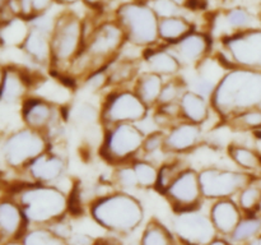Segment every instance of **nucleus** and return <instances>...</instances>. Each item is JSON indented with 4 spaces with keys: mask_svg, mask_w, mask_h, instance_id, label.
Here are the masks:
<instances>
[{
    "mask_svg": "<svg viewBox=\"0 0 261 245\" xmlns=\"http://www.w3.org/2000/svg\"><path fill=\"white\" fill-rule=\"evenodd\" d=\"M8 194L22 207L28 224L48 226L70 213V191L59 185L20 181L8 185Z\"/></svg>",
    "mask_w": 261,
    "mask_h": 245,
    "instance_id": "nucleus-1",
    "label": "nucleus"
},
{
    "mask_svg": "<svg viewBox=\"0 0 261 245\" xmlns=\"http://www.w3.org/2000/svg\"><path fill=\"white\" fill-rule=\"evenodd\" d=\"M261 104V70L232 66L224 73L211 97L213 112L223 124L244 110Z\"/></svg>",
    "mask_w": 261,
    "mask_h": 245,
    "instance_id": "nucleus-2",
    "label": "nucleus"
},
{
    "mask_svg": "<svg viewBox=\"0 0 261 245\" xmlns=\"http://www.w3.org/2000/svg\"><path fill=\"white\" fill-rule=\"evenodd\" d=\"M88 209L98 226L116 235H129L139 229L145 214L139 198L119 189L96 198Z\"/></svg>",
    "mask_w": 261,
    "mask_h": 245,
    "instance_id": "nucleus-3",
    "label": "nucleus"
},
{
    "mask_svg": "<svg viewBox=\"0 0 261 245\" xmlns=\"http://www.w3.org/2000/svg\"><path fill=\"white\" fill-rule=\"evenodd\" d=\"M86 41L84 19L73 10L56 14L51 33V66L48 73L63 78L74 59L82 53Z\"/></svg>",
    "mask_w": 261,
    "mask_h": 245,
    "instance_id": "nucleus-4",
    "label": "nucleus"
},
{
    "mask_svg": "<svg viewBox=\"0 0 261 245\" xmlns=\"http://www.w3.org/2000/svg\"><path fill=\"white\" fill-rule=\"evenodd\" d=\"M50 148L51 142L45 133L20 125L0 140V163L8 170L22 174L36 157Z\"/></svg>",
    "mask_w": 261,
    "mask_h": 245,
    "instance_id": "nucleus-5",
    "label": "nucleus"
},
{
    "mask_svg": "<svg viewBox=\"0 0 261 245\" xmlns=\"http://www.w3.org/2000/svg\"><path fill=\"white\" fill-rule=\"evenodd\" d=\"M84 26L86 41L83 51L92 59L94 70L106 68L127 43L124 30L115 17L92 22L88 18V22L84 19Z\"/></svg>",
    "mask_w": 261,
    "mask_h": 245,
    "instance_id": "nucleus-6",
    "label": "nucleus"
},
{
    "mask_svg": "<svg viewBox=\"0 0 261 245\" xmlns=\"http://www.w3.org/2000/svg\"><path fill=\"white\" fill-rule=\"evenodd\" d=\"M115 19L120 23L126 35L127 43L145 50L160 45V18L147 2L129 0L116 8Z\"/></svg>",
    "mask_w": 261,
    "mask_h": 245,
    "instance_id": "nucleus-7",
    "label": "nucleus"
},
{
    "mask_svg": "<svg viewBox=\"0 0 261 245\" xmlns=\"http://www.w3.org/2000/svg\"><path fill=\"white\" fill-rule=\"evenodd\" d=\"M147 133L134 122H121L105 128L99 144V157L114 166L133 162L142 156L143 142Z\"/></svg>",
    "mask_w": 261,
    "mask_h": 245,
    "instance_id": "nucleus-8",
    "label": "nucleus"
},
{
    "mask_svg": "<svg viewBox=\"0 0 261 245\" xmlns=\"http://www.w3.org/2000/svg\"><path fill=\"white\" fill-rule=\"evenodd\" d=\"M101 125L109 128L121 122L144 121L149 116L150 109L142 101L133 87H117L109 89L102 99Z\"/></svg>",
    "mask_w": 261,
    "mask_h": 245,
    "instance_id": "nucleus-9",
    "label": "nucleus"
},
{
    "mask_svg": "<svg viewBox=\"0 0 261 245\" xmlns=\"http://www.w3.org/2000/svg\"><path fill=\"white\" fill-rule=\"evenodd\" d=\"M199 178L204 199L213 202L224 198H236L242 188L261 176L240 168L212 165L200 168Z\"/></svg>",
    "mask_w": 261,
    "mask_h": 245,
    "instance_id": "nucleus-10",
    "label": "nucleus"
},
{
    "mask_svg": "<svg viewBox=\"0 0 261 245\" xmlns=\"http://www.w3.org/2000/svg\"><path fill=\"white\" fill-rule=\"evenodd\" d=\"M218 58L228 68L242 66L261 70V27L221 38Z\"/></svg>",
    "mask_w": 261,
    "mask_h": 245,
    "instance_id": "nucleus-11",
    "label": "nucleus"
},
{
    "mask_svg": "<svg viewBox=\"0 0 261 245\" xmlns=\"http://www.w3.org/2000/svg\"><path fill=\"white\" fill-rule=\"evenodd\" d=\"M171 230L181 245H208L219 236L209 213L201 208L173 212Z\"/></svg>",
    "mask_w": 261,
    "mask_h": 245,
    "instance_id": "nucleus-12",
    "label": "nucleus"
},
{
    "mask_svg": "<svg viewBox=\"0 0 261 245\" xmlns=\"http://www.w3.org/2000/svg\"><path fill=\"white\" fill-rule=\"evenodd\" d=\"M56 15H42L28 20L30 30L19 50L28 61L42 69L51 66V33L55 24Z\"/></svg>",
    "mask_w": 261,
    "mask_h": 245,
    "instance_id": "nucleus-13",
    "label": "nucleus"
},
{
    "mask_svg": "<svg viewBox=\"0 0 261 245\" xmlns=\"http://www.w3.org/2000/svg\"><path fill=\"white\" fill-rule=\"evenodd\" d=\"M161 195L166 198L173 212L201 208L203 197L199 170L189 165Z\"/></svg>",
    "mask_w": 261,
    "mask_h": 245,
    "instance_id": "nucleus-14",
    "label": "nucleus"
},
{
    "mask_svg": "<svg viewBox=\"0 0 261 245\" xmlns=\"http://www.w3.org/2000/svg\"><path fill=\"white\" fill-rule=\"evenodd\" d=\"M68 168V157L60 151L51 147L50 150L36 157L23 170L22 175H25V181L60 186L61 181L66 178Z\"/></svg>",
    "mask_w": 261,
    "mask_h": 245,
    "instance_id": "nucleus-15",
    "label": "nucleus"
},
{
    "mask_svg": "<svg viewBox=\"0 0 261 245\" xmlns=\"http://www.w3.org/2000/svg\"><path fill=\"white\" fill-rule=\"evenodd\" d=\"M41 78L36 77L30 69L18 64H5L0 102L9 106H20L30 94H32L36 84Z\"/></svg>",
    "mask_w": 261,
    "mask_h": 245,
    "instance_id": "nucleus-16",
    "label": "nucleus"
},
{
    "mask_svg": "<svg viewBox=\"0 0 261 245\" xmlns=\"http://www.w3.org/2000/svg\"><path fill=\"white\" fill-rule=\"evenodd\" d=\"M204 142V125L181 120L166 130L165 153L170 156L190 155L199 150Z\"/></svg>",
    "mask_w": 261,
    "mask_h": 245,
    "instance_id": "nucleus-17",
    "label": "nucleus"
},
{
    "mask_svg": "<svg viewBox=\"0 0 261 245\" xmlns=\"http://www.w3.org/2000/svg\"><path fill=\"white\" fill-rule=\"evenodd\" d=\"M177 56L182 68H196L213 51V37L211 33L194 30L172 45H167Z\"/></svg>",
    "mask_w": 261,
    "mask_h": 245,
    "instance_id": "nucleus-18",
    "label": "nucleus"
},
{
    "mask_svg": "<svg viewBox=\"0 0 261 245\" xmlns=\"http://www.w3.org/2000/svg\"><path fill=\"white\" fill-rule=\"evenodd\" d=\"M257 27H261L259 15L244 5L228 8L213 18V31H221V38Z\"/></svg>",
    "mask_w": 261,
    "mask_h": 245,
    "instance_id": "nucleus-19",
    "label": "nucleus"
},
{
    "mask_svg": "<svg viewBox=\"0 0 261 245\" xmlns=\"http://www.w3.org/2000/svg\"><path fill=\"white\" fill-rule=\"evenodd\" d=\"M208 213L218 235L223 237H228L234 231L244 216V212L234 198L213 201Z\"/></svg>",
    "mask_w": 261,
    "mask_h": 245,
    "instance_id": "nucleus-20",
    "label": "nucleus"
},
{
    "mask_svg": "<svg viewBox=\"0 0 261 245\" xmlns=\"http://www.w3.org/2000/svg\"><path fill=\"white\" fill-rule=\"evenodd\" d=\"M22 207L12 195L0 198V234L10 239H20L28 229Z\"/></svg>",
    "mask_w": 261,
    "mask_h": 245,
    "instance_id": "nucleus-21",
    "label": "nucleus"
},
{
    "mask_svg": "<svg viewBox=\"0 0 261 245\" xmlns=\"http://www.w3.org/2000/svg\"><path fill=\"white\" fill-rule=\"evenodd\" d=\"M143 63L147 66V70L160 74L166 79L177 76L184 69L177 56L163 43L145 48L143 51Z\"/></svg>",
    "mask_w": 261,
    "mask_h": 245,
    "instance_id": "nucleus-22",
    "label": "nucleus"
},
{
    "mask_svg": "<svg viewBox=\"0 0 261 245\" xmlns=\"http://www.w3.org/2000/svg\"><path fill=\"white\" fill-rule=\"evenodd\" d=\"M178 106H180L181 119L200 125H205L213 112L211 100L193 89H188L182 94L178 101Z\"/></svg>",
    "mask_w": 261,
    "mask_h": 245,
    "instance_id": "nucleus-23",
    "label": "nucleus"
},
{
    "mask_svg": "<svg viewBox=\"0 0 261 245\" xmlns=\"http://www.w3.org/2000/svg\"><path fill=\"white\" fill-rule=\"evenodd\" d=\"M165 82V77L153 73V71L145 70L138 74L134 84H133V89L137 92L142 101L150 110H153L158 105V100H160L161 91H162Z\"/></svg>",
    "mask_w": 261,
    "mask_h": 245,
    "instance_id": "nucleus-24",
    "label": "nucleus"
},
{
    "mask_svg": "<svg viewBox=\"0 0 261 245\" xmlns=\"http://www.w3.org/2000/svg\"><path fill=\"white\" fill-rule=\"evenodd\" d=\"M68 120L78 129L88 132L101 125V107L88 101L70 104L68 107Z\"/></svg>",
    "mask_w": 261,
    "mask_h": 245,
    "instance_id": "nucleus-25",
    "label": "nucleus"
},
{
    "mask_svg": "<svg viewBox=\"0 0 261 245\" xmlns=\"http://www.w3.org/2000/svg\"><path fill=\"white\" fill-rule=\"evenodd\" d=\"M227 153L237 168L261 176V153L256 148L244 143L232 142L227 147Z\"/></svg>",
    "mask_w": 261,
    "mask_h": 245,
    "instance_id": "nucleus-26",
    "label": "nucleus"
},
{
    "mask_svg": "<svg viewBox=\"0 0 261 245\" xmlns=\"http://www.w3.org/2000/svg\"><path fill=\"white\" fill-rule=\"evenodd\" d=\"M194 30L195 24L184 14L162 18L160 19V26H158L160 41L163 45H172L193 32Z\"/></svg>",
    "mask_w": 261,
    "mask_h": 245,
    "instance_id": "nucleus-27",
    "label": "nucleus"
},
{
    "mask_svg": "<svg viewBox=\"0 0 261 245\" xmlns=\"http://www.w3.org/2000/svg\"><path fill=\"white\" fill-rule=\"evenodd\" d=\"M140 245H181L170 227L158 218H150L143 230Z\"/></svg>",
    "mask_w": 261,
    "mask_h": 245,
    "instance_id": "nucleus-28",
    "label": "nucleus"
},
{
    "mask_svg": "<svg viewBox=\"0 0 261 245\" xmlns=\"http://www.w3.org/2000/svg\"><path fill=\"white\" fill-rule=\"evenodd\" d=\"M261 235V213L244 214L234 231L227 239L232 245H244L249 240Z\"/></svg>",
    "mask_w": 261,
    "mask_h": 245,
    "instance_id": "nucleus-29",
    "label": "nucleus"
},
{
    "mask_svg": "<svg viewBox=\"0 0 261 245\" xmlns=\"http://www.w3.org/2000/svg\"><path fill=\"white\" fill-rule=\"evenodd\" d=\"M137 175L138 185L142 190H152L157 186L158 174H160V165L147 157H138L132 162Z\"/></svg>",
    "mask_w": 261,
    "mask_h": 245,
    "instance_id": "nucleus-30",
    "label": "nucleus"
},
{
    "mask_svg": "<svg viewBox=\"0 0 261 245\" xmlns=\"http://www.w3.org/2000/svg\"><path fill=\"white\" fill-rule=\"evenodd\" d=\"M223 124H228L236 132L256 133L261 132V109L260 106L244 110L227 119Z\"/></svg>",
    "mask_w": 261,
    "mask_h": 245,
    "instance_id": "nucleus-31",
    "label": "nucleus"
},
{
    "mask_svg": "<svg viewBox=\"0 0 261 245\" xmlns=\"http://www.w3.org/2000/svg\"><path fill=\"white\" fill-rule=\"evenodd\" d=\"M188 166L189 163L184 160L182 156H171V158L161 163L155 190L162 194Z\"/></svg>",
    "mask_w": 261,
    "mask_h": 245,
    "instance_id": "nucleus-32",
    "label": "nucleus"
},
{
    "mask_svg": "<svg viewBox=\"0 0 261 245\" xmlns=\"http://www.w3.org/2000/svg\"><path fill=\"white\" fill-rule=\"evenodd\" d=\"M24 245H69L68 240L56 234L50 226H33L20 237Z\"/></svg>",
    "mask_w": 261,
    "mask_h": 245,
    "instance_id": "nucleus-33",
    "label": "nucleus"
},
{
    "mask_svg": "<svg viewBox=\"0 0 261 245\" xmlns=\"http://www.w3.org/2000/svg\"><path fill=\"white\" fill-rule=\"evenodd\" d=\"M234 199L244 214L259 212L261 203V178L255 179L245 188H242Z\"/></svg>",
    "mask_w": 261,
    "mask_h": 245,
    "instance_id": "nucleus-34",
    "label": "nucleus"
},
{
    "mask_svg": "<svg viewBox=\"0 0 261 245\" xmlns=\"http://www.w3.org/2000/svg\"><path fill=\"white\" fill-rule=\"evenodd\" d=\"M188 89V82H186L185 77H182L181 74L167 78L166 79L165 84H163L162 91H161V96L160 100H158L157 106L178 104V101H180V99L182 97V94L185 93Z\"/></svg>",
    "mask_w": 261,
    "mask_h": 245,
    "instance_id": "nucleus-35",
    "label": "nucleus"
},
{
    "mask_svg": "<svg viewBox=\"0 0 261 245\" xmlns=\"http://www.w3.org/2000/svg\"><path fill=\"white\" fill-rule=\"evenodd\" d=\"M111 183L114 184V185L116 186V189H119V190L129 191V193H132L133 190L139 189L137 175H135V171L132 162L114 166Z\"/></svg>",
    "mask_w": 261,
    "mask_h": 245,
    "instance_id": "nucleus-36",
    "label": "nucleus"
},
{
    "mask_svg": "<svg viewBox=\"0 0 261 245\" xmlns=\"http://www.w3.org/2000/svg\"><path fill=\"white\" fill-rule=\"evenodd\" d=\"M55 3V0H14L18 15L27 20L48 13Z\"/></svg>",
    "mask_w": 261,
    "mask_h": 245,
    "instance_id": "nucleus-37",
    "label": "nucleus"
},
{
    "mask_svg": "<svg viewBox=\"0 0 261 245\" xmlns=\"http://www.w3.org/2000/svg\"><path fill=\"white\" fill-rule=\"evenodd\" d=\"M165 139L166 132L162 129L153 130L145 134L144 142H143L142 157H152L158 153H165Z\"/></svg>",
    "mask_w": 261,
    "mask_h": 245,
    "instance_id": "nucleus-38",
    "label": "nucleus"
},
{
    "mask_svg": "<svg viewBox=\"0 0 261 245\" xmlns=\"http://www.w3.org/2000/svg\"><path fill=\"white\" fill-rule=\"evenodd\" d=\"M81 86L91 93H99L110 88V78L106 68L92 71L81 82Z\"/></svg>",
    "mask_w": 261,
    "mask_h": 245,
    "instance_id": "nucleus-39",
    "label": "nucleus"
},
{
    "mask_svg": "<svg viewBox=\"0 0 261 245\" xmlns=\"http://www.w3.org/2000/svg\"><path fill=\"white\" fill-rule=\"evenodd\" d=\"M147 3L152 7L160 19L182 14V8L176 5L172 0H148Z\"/></svg>",
    "mask_w": 261,
    "mask_h": 245,
    "instance_id": "nucleus-40",
    "label": "nucleus"
},
{
    "mask_svg": "<svg viewBox=\"0 0 261 245\" xmlns=\"http://www.w3.org/2000/svg\"><path fill=\"white\" fill-rule=\"evenodd\" d=\"M94 239L84 234H73L68 240L69 245H93Z\"/></svg>",
    "mask_w": 261,
    "mask_h": 245,
    "instance_id": "nucleus-41",
    "label": "nucleus"
},
{
    "mask_svg": "<svg viewBox=\"0 0 261 245\" xmlns=\"http://www.w3.org/2000/svg\"><path fill=\"white\" fill-rule=\"evenodd\" d=\"M82 2H83L89 9L97 10V12H102L107 0H82Z\"/></svg>",
    "mask_w": 261,
    "mask_h": 245,
    "instance_id": "nucleus-42",
    "label": "nucleus"
},
{
    "mask_svg": "<svg viewBox=\"0 0 261 245\" xmlns=\"http://www.w3.org/2000/svg\"><path fill=\"white\" fill-rule=\"evenodd\" d=\"M93 245H121L116 239H111V237H99V239H94Z\"/></svg>",
    "mask_w": 261,
    "mask_h": 245,
    "instance_id": "nucleus-43",
    "label": "nucleus"
},
{
    "mask_svg": "<svg viewBox=\"0 0 261 245\" xmlns=\"http://www.w3.org/2000/svg\"><path fill=\"white\" fill-rule=\"evenodd\" d=\"M208 245H232L231 242H229V240L227 239V237H223V236H218L217 239H214L213 241L209 242Z\"/></svg>",
    "mask_w": 261,
    "mask_h": 245,
    "instance_id": "nucleus-44",
    "label": "nucleus"
},
{
    "mask_svg": "<svg viewBox=\"0 0 261 245\" xmlns=\"http://www.w3.org/2000/svg\"><path fill=\"white\" fill-rule=\"evenodd\" d=\"M176 5H178L182 9H190L191 0H172Z\"/></svg>",
    "mask_w": 261,
    "mask_h": 245,
    "instance_id": "nucleus-45",
    "label": "nucleus"
},
{
    "mask_svg": "<svg viewBox=\"0 0 261 245\" xmlns=\"http://www.w3.org/2000/svg\"><path fill=\"white\" fill-rule=\"evenodd\" d=\"M56 4L64 5V7H70V5L76 4V3L82 2V0H55Z\"/></svg>",
    "mask_w": 261,
    "mask_h": 245,
    "instance_id": "nucleus-46",
    "label": "nucleus"
},
{
    "mask_svg": "<svg viewBox=\"0 0 261 245\" xmlns=\"http://www.w3.org/2000/svg\"><path fill=\"white\" fill-rule=\"evenodd\" d=\"M244 245H261V235H259V236H255L254 239L249 240V241L245 242Z\"/></svg>",
    "mask_w": 261,
    "mask_h": 245,
    "instance_id": "nucleus-47",
    "label": "nucleus"
},
{
    "mask_svg": "<svg viewBox=\"0 0 261 245\" xmlns=\"http://www.w3.org/2000/svg\"><path fill=\"white\" fill-rule=\"evenodd\" d=\"M4 73H5V64L0 61V91H2L3 79H4Z\"/></svg>",
    "mask_w": 261,
    "mask_h": 245,
    "instance_id": "nucleus-48",
    "label": "nucleus"
},
{
    "mask_svg": "<svg viewBox=\"0 0 261 245\" xmlns=\"http://www.w3.org/2000/svg\"><path fill=\"white\" fill-rule=\"evenodd\" d=\"M5 245H24V244H23L22 239H12L9 242H7Z\"/></svg>",
    "mask_w": 261,
    "mask_h": 245,
    "instance_id": "nucleus-49",
    "label": "nucleus"
},
{
    "mask_svg": "<svg viewBox=\"0 0 261 245\" xmlns=\"http://www.w3.org/2000/svg\"><path fill=\"white\" fill-rule=\"evenodd\" d=\"M7 181H5L4 179V173H3L2 170H0V189L4 188V186H7Z\"/></svg>",
    "mask_w": 261,
    "mask_h": 245,
    "instance_id": "nucleus-50",
    "label": "nucleus"
},
{
    "mask_svg": "<svg viewBox=\"0 0 261 245\" xmlns=\"http://www.w3.org/2000/svg\"><path fill=\"white\" fill-rule=\"evenodd\" d=\"M2 48H3V45H2V43H0V53H2Z\"/></svg>",
    "mask_w": 261,
    "mask_h": 245,
    "instance_id": "nucleus-51",
    "label": "nucleus"
},
{
    "mask_svg": "<svg viewBox=\"0 0 261 245\" xmlns=\"http://www.w3.org/2000/svg\"><path fill=\"white\" fill-rule=\"evenodd\" d=\"M259 212L261 213V203H260V208H259Z\"/></svg>",
    "mask_w": 261,
    "mask_h": 245,
    "instance_id": "nucleus-52",
    "label": "nucleus"
},
{
    "mask_svg": "<svg viewBox=\"0 0 261 245\" xmlns=\"http://www.w3.org/2000/svg\"><path fill=\"white\" fill-rule=\"evenodd\" d=\"M142 2H148V0H142Z\"/></svg>",
    "mask_w": 261,
    "mask_h": 245,
    "instance_id": "nucleus-53",
    "label": "nucleus"
},
{
    "mask_svg": "<svg viewBox=\"0 0 261 245\" xmlns=\"http://www.w3.org/2000/svg\"><path fill=\"white\" fill-rule=\"evenodd\" d=\"M259 106H260V109H261V104H260V105H259Z\"/></svg>",
    "mask_w": 261,
    "mask_h": 245,
    "instance_id": "nucleus-54",
    "label": "nucleus"
},
{
    "mask_svg": "<svg viewBox=\"0 0 261 245\" xmlns=\"http://www.w3.org/2000/svg\"><path fill=\"white\" fill-rule=\"evenodd\" d=\"M0 170H2V168H0ZM2 171H3V170H2Z\"/></svg>",
    "mask_w": 261,
    "mask_h": 245,
    "instance_id": "nucleus-55",
    "label": "nucleus"
}]
</instances>
